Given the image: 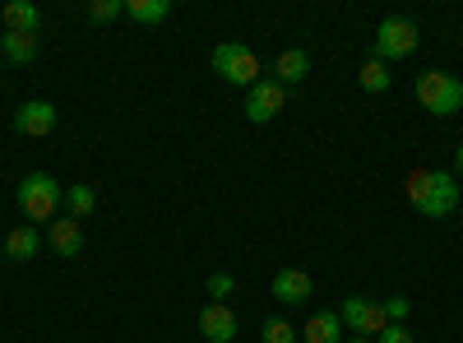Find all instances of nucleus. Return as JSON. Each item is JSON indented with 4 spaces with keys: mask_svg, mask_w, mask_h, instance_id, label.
Returning <instances> with one entry per match:
<instances>
[{
    "mask_svg": "<svg viewBox=\"0 0 463 343\" xmlns=\"http://www.w3.org/2000/svg\"><path fill=\"white\" fill-rule=\"evenodd\" d=\"M126 14L135 24H163L172 14V0H126Z\"/></svg>",
    "mask_w": 463,
    "mask_h": 343,
    "instance_id": "17",
    "label": "nucleus"
},
{
    "mask_svg": "<svg viewBox=\"0 0 463 343\" xmlns=\"http://www.w3.org/2000/svg\"><path fill=\"white\" fill-rule=\"evenodd\" d=\"M301 338H306V343H343V320H338V311H316L311 320H306Z\"/></svg>",
    "mask_w": 463,
    "mask_h": 343,
    "instance_id": "15",
    "label": "nucleus"
},
{
    "mask_svg": "<svg viewBox=\"0 0 463 343\" xmlns=\"http://www.w3.org/2000/svg\"><path fill=\"white\" fill-rule=\"evenodd\" d=\"M454 172H458V176H463V144H458V148H454Z\"/></svg>",
    "mask_w": 463,
    "mask_h": 343,
    "instance_id": "25",
    "label": "nucleus"
},
{
    "mask_svg": "<svg viewBox=\"0 0 463 343\" xmlns=\"http://www.w3.org/2000/svg\"><path fill=\"white\" fill-rule=\"evenodd\" d=\"M14 205H19V214L28 223H52L65 209V190H61V181L52 172H28L14 186Z\"/></svg>",
    "mask_w": 463,
    "mask_h": 343,
    "instance_id": "2",
    "label": "nucleus"
},
{
    "mask_svg": "<svg viewBox=\"0 0 463 343\" xmlns=\"http://www.w3.org/2000/svg\"><path fill=\"white\" fill-rule=\"evenodd\" d=\"M0 264H5V251H0Z\"/></svg>",
    "mask_w": 463,
    "mask_h": 343,
    "instance_id": "27",
    "label": "nucleus"
},
{
    "mask_svg": "<svg viewBox=\"0 0 463 343\" xmlns=\"http://www.w3.org/2000/svg\"><path fill=\"white\" fill-rule=\"evenodd\" d=\"M0 251H5V260H10V264H28V260H37V255H43V233H37L33 223H24V227H10V237L0 242Z\"/></svg>",
    "mask_w": 463,
    "mask_h": 343,
    "instance_id": "11",
    "label": "nucleus"
},
{
    "mask_svg": "<svg viewBox=\"0 0 463 343\" xmlns=\"http://www.w3.org/2000/svg\"><path fill=\"white\" fill-rule=\"evenodd\" d=\"M306 74H311V52H306V47H288V52H279L274 74H269V80H279L283 89H292V84L306 80Z\"/></svg>",
    "mask_w": 463,
    "mask_h": 343,
    "instance_id": "12",
    "label": "nucleus"
},
{
    "mask_svg": "<svg viewBox=\"0 0 463 343\" xmlns=\"http://www.w3.org/2000/svg\"><path fill=\"white\" fill-rule=\"evenodd\" d=\"M311 292H316V283H311V274H306V270H279L274 274V297L283 301V307H301Z\"/></svg>",
    "mask_w": 463,
    "mask_h": 343,
    "instance_id": "13",
    "label": "nucleus"
},
{
    "mask_svg": "<svg viewBox=\"0 0 463 343\" xmlns=\"http://www.w3.org/2000/svg\"><path fill=\"white\" fill-rule=\"evenodd\" d=\"M0 56L10 65H33L37 61V37L33 33H5L0 37Z\"/></svg>",
    "mask_w": 463,
    "mask_h": 343,
    "instance_id": "16",
    "label": "nucleus"
},
{
    "mask_svg": "<svg viewBox=\"0 0 463 343\" xmlns=\"http://www.w3.org/2000/svg\"><path fill=\"white\" fill-rule=\"evenodd\" d=\"M338 320L353 329V334H362V338H371V334H380L384 325H390L375 297H347V301H343V311H338Z\"/></svg>",
    "mask_w": 463,
    "mask_h": 343,
    "instance_id": "8",
    "label": "nucleus"
},
{
    "mask_svg": "<svg viewBox=\"0 0 463 343\" xmlns=\"http://www.w3.org/2000/svg\"><path fill=\"white\" fill-rule=\"evenodd\" d=\"M417 102H421V111L445 121L454 111H463V84L449 70H427V74H417Z\"/></svg>",
    "mask_w": 463,
    "mask_h": 343,
    "instance_id": "5",
    "label": "nucleus"
},
{
    "mask_svg": "<svg viewBox=\"0 0 463 343\" xmlns=\"http://www.w3.org/2000/svg\"><path fill=\"white\" fill-rule=\"evenodd\" d=\"M380 311H384V320H390V325H403V320L412 316V301H408L403 292H394V297L380 301Z\"/></svg>",
    "mask_w": 463,
    "mask_h": 343,
    "instance_id": "21",
    "label": "nucleus"
},
{
    "mask_svg": "<svg viewBox=\"0 0 463 343\" xmlns=\"http://www.w3.org/2000/svg\"><path fill=\"white\" fill-rule=\"evenodd\" d=\"M47 251H56L61 260H80L84 255V223L70 218V214L52 218L47 223Z\"/></svg>",
    "mask_w": 463,
    "mask_h": 343,
    "instance_id": "9",
    "label": "nucleus"
},
{
    "mask_svg": "<svg viewBox=\"0 0 463 343\" xmlns=\"http://www.w3.org/2000/svg\"><path fill=\"white\" fill-rule=\"evenodd\" d=\"M232 292H237V279H232L227 270L209 274V297H213V301H222V297H232Z\"/></svg>",
    "mask_w": 463,
    "mask_h": 343,
    "instance_id": "23",
    "label": "nucleus"
},
{
    "mask_svg": "<svg viewBox=\"0 0 463 343\" xmlns=\"http://www.w3.org/2000/svg\"><path fill=\"white\" fill-rule=\"evenodd\" d=\"M121 14H126V0H93V5H89V19H93V24L121 19Z\"/></svg>",
    "mask_w": 463,
    "mask_h": 343,
    "instance_id": "22",
    "label": "nucleus"
},
{
    "mask_svg": "<svg viewBox=\"0 0 463 343\" xmlns=\"http://www.w3.org/2000/svg\"><path fill=\"white\" fill-rule=\"evenodd\" d=\"M209 65H213L218 80H222V84H232V89H250V84H260V80H264L260 56H255L246 43H218V47H213V56H209Z\"/></svg>",
    "mask_w": 463,
    "mask_h": 343,
    "instance_id": "4",
    "label": "nucleus"
},
{
    "mask_svg": "<svg viewBox=\"0 0 463 343\" xmlns=\"http://www.w3.org/2000/svg\"><path fill=\"white\" fill-rule=\"evenodd\" d=\"M375 343H417V338H412L408 325H384V329L375 334Z\"/></svg>",
    "mask_w": 463,
    "mask_h": 343,
    "instance_id": "24",
    "label": "nucleus"
},
{
    "mask_svg": "<svg viewBox=\"0 0 463 343\" xmlns=\"http://www.w3.org/2000/svg\"><path fill=\"white\" fill-rule=\"evenodd\" d=\"M260 343H297V325L274 316V320H264L260 325Z\"/></svg>",
    "mask_w": 463,
    "mask_h": 343,
    "instance_id": "20",
    "label": "nucleus"
},
{
    "mask_svg": "<svg viewBox=\"0 0 463 343\" xmlns=\"http://www.w3.org/2000/svg\"><path fill=\"white\" fill-rule=\"evenodd\" d=\"M347 343H375V338H362V334H357V338H347Z\"/></svg>",
    "mask_w": 463,
    "mask_h": 343,
    "instance_id": "26",
    "label": "nucleus"
},
{
    "mask_svg": "<svg viewBox=\"0 0 463 343\" xmlns=\"http://www.w3.org/2000/svg\"><path fill=\"white\" fill-rule=\"evenodd\" d=\"M56 107L47 102V98H28V102H19L14 107V130L19 135H28V139H47L52 130H56Z\"/></svg>",
    "mask_w": 463,
    "mask_h": 343,
    "instance_id": "7",
    "label": "nucleus"
},
{
    "mask_svg": "<svg viewBox=\"0 0 463 343\" xmlns=\"http://www.w3.org/2000/svg\"><path fill=\"white\" fill-rule=\"evenodd\" d=\"M458 43H463V28H458Z\"/></svg>",
    "mask_w": 463,
    "mask_h": 343,
    "instance_id": "28",
    "label": "nucleus"
},
{
    "mask_svg": "<svg viewBox=\"0 0 463 343\" xmlns=\"http://www.w3.org/2000/svg\"><path fill=\"white\" fill-rule=\"evenodd\" d=\"M0 19H5V33H33V37L43 33V10L28 5V0H10Z\"/></svg>",
    "mask_w": 463,
    "mask_h": 343,
    "instance_id": "14",
    "label": "nucleus"
},
{
    "mask_svg": "<svg viewBox=\"0 0 463 343\" xmlns=\"http://www.w3.org/2000/svg\"><path fill=\"white\" fill-rule=\"evenodd\" d=\"M421 43V33L408 14H384L380 28H375V43H371V61L390 65V61H408Z\"/></svg>",
    "mask_w": 463,
    "mask_h": 343,
    "instance_id": "3",
    "label": "nucleus"
},
{
    "mask_svg": "<svg viewBox=\"0 0 463 343\" xmlns=\"http://www.w3.org/2000/svg\"><path fill=\"white\" fill-rule=\"evenodd\" d=\"M357 84L366 89V93H384L394 84V74H390V65H380V61H366L362 70H357Z\"/></svg>",
    "mask_w": 463,
    "mask_h": 343,
    "instance_id": "19",
    "label": "nucleus"
},
{
    "mask_svg": "<svg viewBox=\"0 0 463 343\" xmlns=\"http://www.w3.org/2000/svg\"><path fill=\"white\" fill-rule=\"evenodd\" d=\"M237 311L227 307V301H209V307L200 311V334H204V343H232L237 338Z\"/></svg>",
    "mask_w": 463,
    "mask_h": 343,
    "instance_id": "10",
    "label": "nucleus"
},
{
    "mask_svg": "<svg viewBox=\"0 0 463 343\" xmlns=\"http://www.w3.org/2000/svg\"><path fill=\"white\" fill-rule=\"evenodd\" d=\"M283 107H288V89L279 80H260L246 89V121L250 126H269Z\"/></svg>",
    "mask_w": 463,
    "mask_h": 343,
    "instance_id": "6",
    "label": "nucleus"
},
{
    "mask_svg": "<svg viewBox=\"0 0 463 343\" xmlns=\"http://www.w3.org/2000/svg\"><path fill=\"white\" fill-rule=\"evenodd\" d=\"M403 195H408V205H412L421 218H431V223H440V218H449V214L458 209V186H454V176H449V172H436V167L408 172Z\"/></svg>",
    "mask_w": 463,
    "mask_h": 343,
    "instance_id": "1",
    "label": "nucleus"
},
{
    "mask_svg": "<svg viewBox=\"0 0 463 343\" xmlns=\"http://www.w3.org/2000/svg\"><path fill=\"white\" fill-rule=\"evenodd\" d=\"M93 209H98V190H93V186H70V190H65V214H70V218L84 223Z\"/></svg>",
    "mask_w": 463,
    "mask_h": 343,
    "instance_id": "18",
    "label": "nucleus"
}]
</instances>
